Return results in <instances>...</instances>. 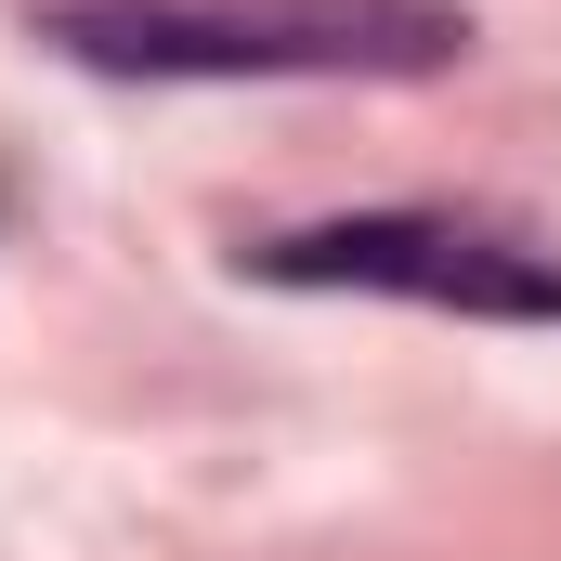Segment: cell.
I'll return each instance as SVG.
<instances>
[{
  "mask_svg": "<svg viewBox=\"0 0 561 561\" xmlns=\"http://www.w3.org/2000/svg\"><path fill=\"white\" fill-rule=\"evenodd\" d=\"M39 39L92 79H444L457 0H53Z\"/></svg>",
  "mask_w": 561,
  "mask_h": 561,
  "instance_id": "6da1fadb",
  "label": "cell"
},
{
  "mask_svg": "<svg viewBox=\"0 0 561 561\" xmlns=\"http://www.w3.org/2000/svg\"><path fill=\"white\" fill-rule=\"evenodd\" d=\"M262 287H366V300H419L470 327H561V249L483 209H353V222H300L249 249Z\"/></svg>",
  "mask_w": 561,
  "mask_h": 561,
  "instance_id": "7a4b0ae2",
  "label": "cell"
}]
</instances>
